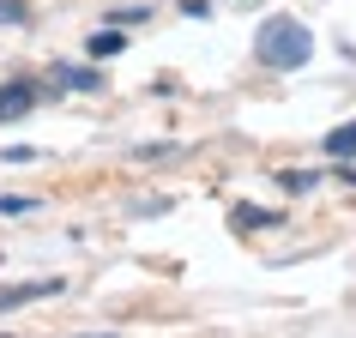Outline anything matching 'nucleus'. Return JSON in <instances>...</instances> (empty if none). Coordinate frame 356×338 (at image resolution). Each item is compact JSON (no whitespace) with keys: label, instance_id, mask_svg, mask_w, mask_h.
Wrapping results in <instances>:
<instances>
[{"label":"nucleus","instance_id":"nucleus-1","mask_svg":"<svg viewBox=\"0 0 356 338\" xmlns=\"http://www.w3.org/2000/svg\"><path fill=\"white\" fill-rule=\"evenodd\" d=\"M254 55H260L266 67L290 73V67H302V61L314 55V37H308L296 19H266V24H260V37H254Z\"/></svg>","mask_w":356,"mask_h":338},{"label":"nucleus","instance_id":"nucleus-2","mask_svg":"<svg viewBox=\"0 0 356 338\" xmlns=\"http://www.w3.org/2000/svg\"><path fill=\"white\" fill-rule=\"evenodd\" d=\"M31 103H37V91H31V85H0V121H19Z\"/></svg>","mask_w":356,"mask_h":338},{"label":"nucleus","instance_id":"nucleus-3","mask_svg":"<svg viewBox=\"0 0 356 338\" xmlns=\"http://www.w3.org/2000/svg\"><path fill=\"white\" fill-rule=\"evenodd\" d=\"M60 284H0V308H19V302H37V296H55Z\"/></svg>","mask_w":356,"mask_h":338},{"label":"nucleus","instance_id":"nucleus-4","mask_svg":"<svg viewBox=\"0 0 356 338\" xmlns=\"http://www.w3.org/2000/svg\"><path fill=\"white\" fill-rule=\"evenodd\" d=\"M229 218H236V230H272V224H284L278 211H260V206H236Z\"/></svg>","mask_w":356,"mask_h":338},{"label":"nucleus","instance_id":"nucleus-5","mask_svg":"<svg viewBox=\"0 0 356 338\" xmlns=\"http://www.w3.org/2000/svg\"><path fill=\"white\" fill-rule=\"evenodd\" d=\"M326 157H356V121L338 127V133H326Z\"/></svg>","mask_w":356,"mask_h":338},{"label":"nucleus","instance_id":"nucleus-6","mask_svg":"<svg viewBox=\"0 0 356 338\" xmlns=\"http://www.w3.org/2000/svg\"><path fill=\"white\" fill-rule=\"evenodd\" d=\"M278 188H284V193H308V188H314V169H284Z\"/></svg>","mask_w":356,"mask_h":338},{"label":"nucleus","instance_id":"nucleus-7","mask_svg":"<svg viewBox=\"0 0 356 338\" xmlns=\"http://www.w3.org/2000/svg\"><path fill=\"white\" fill-rule=\"evenodd\" d=\"M121 49H127V37H121V31H103V37H91V55L103 61V55H121Z\"/></svg>","mask_w":356,"mask_h":338},{"label":"nucleus","instance_id":"nucleus-8","mask_svg":"<svg viewBox=\"0 0 356 338\" xmlns=\"http://www.w3.org/2000/svg\"><path fill=\"white\" fill-rule=\"evenodd\" d=\"M24 19V6H19V0H0V24H19Z\"/></svg>","mask_w":356,"mask_h":338},{"label":"nucleus","instance_id":"nucleus-9","mask_svg":"<svg viewBox=\"0 0 356 338\" xmlns=\"http://www.w3.org/2000/svg\"><path fill=\"white\" fill-rule=\"evenodd\" d=\"M37 200H13V193H0V211H31Z\"/></svg>","mask_w":356,"mask_h":338},{"label":"nucleus","instance_id":"nucleus-10","mask_svg":"<svg viewBox=\"0 0 356 338\" xmlns=\"http://www.w3.org/2000/svg\"><path fill=\"white\" fill-rule=\"evenodd\" d=\"M236 6H248V0H236Z\"/></svg>","mask_w":356,"mask_h":338}]
</instances>
